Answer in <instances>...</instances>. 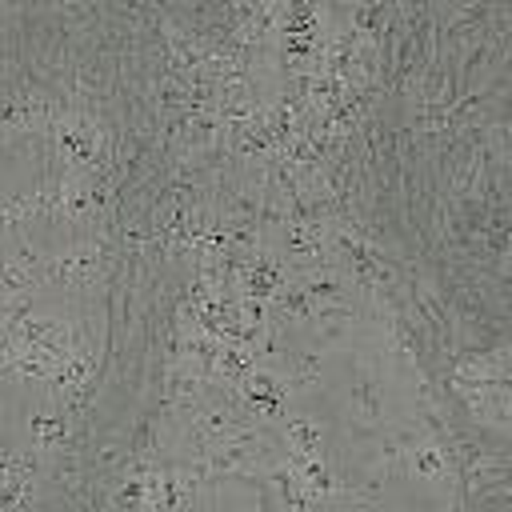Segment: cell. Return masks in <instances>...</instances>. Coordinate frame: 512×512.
Here are the masks:
<instances>
[{
    "label": "cell",
    "instance_id": "1",
    "mask_svg": "<svg viewBox=\"0 0 512 512\" xmlns=\"http://www.w3.org/2000/svg\"><path fill=\"white\" fill-rule=\"evenodd\" d=\"M468 404L496 428L512 432V352H492L476 364V376L460 380ZM476 416V420H480Z\"/></svg>",
    "mask_w": 512,
    "mask_h": 512
}]
</instances>
